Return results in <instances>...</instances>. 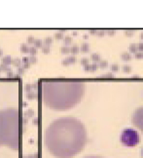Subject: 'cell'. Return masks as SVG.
<instances>
[{
  "mask_svg": "<svg viewBox=\"0 0 143 158\" xmlns=\"http://www.w3.org/2000/svg\"><path fill=\"white\" fill-rule=\"evenodd\" d=\"M123 70L125 72H129L130 70H132V68H130V66H129V65H125L124 68H123Z\"/></svg>",
  "mask_w": 143,
  "mask_h": 158,
  "instance_id": "9c48e42d",
  "label": "cell"
},
{
  "mask_svg": "<svg viewBox=\"0 0 143 158\" xmlns=\"http://www.w3.org/2000/svg\"><path fill=\"white\" fill-rule=\"evenodd\" d=\"M112 69H113V70H118V65L117 64L116 65L114 64V65L112 66Z\"/></svg>",
  "mask_w": 143,
  "mask_h": 158,
  "instance_id": "7c38bea8",
  "label": "cell"
},
{
  "mask_svg": "<svg viewBox=\"0 0 143 158\" xmlns=\"http://www.w3.org/2000/svg\"><path fill=\"white\" fill-rule=\"evenodd\" d=\"M141 38H142V39H143V32H142V33H141Z\"/></svg>",
  "mask_w": 143,
  "mask_h": 158,
  "instance_id": "5bb4252c",
  "label": "cell"
},
{
  "mask_svg": "<svg viewBox=\"0 0 143 158\" xmlns=\"http://www.w3.org/2000/svg\"><path fill=\"white\" fill-rule=\"evenodd\" d=\"M84 158H103V157H100V156H87Z\"/></svg>",
  "mask_w": 143,
  "mask_h": 158,
  "instance_id": "8fae6325",
  "label": "cell"
},
{
  "mask_svg": "<svg viewBox=\"0 0 143 158\" xmlns=\"http://www.w3.org/2000/svg\"><path fill=\"white\" fill-rule=\"evenodd\" d=\"M129 51L132 52V53H136L137 52V48H136V44H130L129 46Z\"/></svg>",
  "mask_w": 143,
  "mask_h": 158,
  "instance_id": "8992f818",
  "label": "cell"
},
{
  "mask_svg": "<svg viewBox=\"0 0 143 158\" xmlns=\"http://www.w3.org/2000/svg\"><path fill=\"white\" fill-rule=\"evenodd\" d=\"M120 139L122 143H124L125 145H127L129 148H133L140 142V136L137 131H135L134 129L127 128L123 130Z\"/></svg>",
  "mask_w": 143,
  "mask_h": 158,
  "instance_id": "277c9868",
  "label": "cell"
},
{
  "mask_svg": "<svg viewBox=\"0 0 143 158\" xmlns=\"http://www.w3.org/2000/svg\"><path fill=\"white\" fill-rule=\"evenodd\" d=\"M122 58L124 59V60H129L132 59V56H130L129 53H124L122 55Z\"/></svg>",
  "mask_w": 143,
  "mask_h": 158,
  "instance_id": "52a82bcc",
  "label": "cell"
},
{
  "mask_svg": "<svg viewBox=\"0 0 143 158\" xmlns=\"http://www.w3.org/2000/svg\"><path fill=\"white\" fill-rule=\"evenodd\" d=\"M85 83L78 80L45 81L42 84L43 102L54 110H67L80 102Z\"/></svg>",
  "mask_w": 143,
  "mask_h": 158,
  "instance_id": "7a4b0ae2",
  "label": "cell"
},
{
  "mask_svg": "<svg viewBox=\"0 0 143 158\" xmlns=\"http://www.w3.org/2000/svg\"><path fill=\"white\" fill-rule=\"evenodd\" d=\"M133 124L139 128L142 133H143V106L138 107L133 113Z\"/></svg>",
  "mask_w": 143,
  "mask_h": 158,
  "instance_id": "5b68a950",
  "label": "cell"
},
{
  "mask_svg": "<svg viewBox=\"0 0 143 158\" xmlns=\"http://www.w3.org/2000/svg\"><path fill=\"white\" fill-rule=\"evenodd\" d=\"M21 116L18 109L10 107L0 110V147L6 145L17 150L20 147Z\"/></svg>",
  "mask_w": 143,
  "mask_h": 158,
  "instance_id": "3957f363",
  "label": "cell"
},
{
  "mask_svg": "<svg viewBox=\"0 0 143 158\" xmlns=\"http://www.w3.org/2000/svg\"><path fill=\"white\" fill-rule=\"evenodd\" d=\"M142 155H143V148H142Z\"/></svg>",
  "mask_w": 143,
  "mask_h": 158,
  "instance_id": "9a60e30c",
  "label": "cell"
},
{
  "mask_svg": "<svg viewBox=\"0 0 143 158\" xmlns=\"http://www.w3.org/2000/svg\"><path fill=\"white\" fill-rule=\"evenodd\" d=\"M136 48H137V52H143V43L136 44Z\"/></svg>",
  "mask_w": 143,
  "mask_h": 158,
  "instance_id": "ba28073f",
  "label": "cell"
},
{
  "mask_svg": "<svg viewBox=\"0 0 143 158\" xmlns=\"http://www.w3.org/2000/svg\"><path fill=\"white\" fill-rule=\"evenodd\" d=\"M133 32H134V31H128V32H127V35H133Z\"/></svg>",
  "mask_w": 143,
  "mask_h": 158,
  "instance_id": "4fadbf2b",
  "label": "cell"
},
{
  "mask_svg": "<svg viewBox=\"0 0 143 158\" xmlns=\"http://www.w3.org/2000/svg\"><path fill=\"white\" fill-rule=\"evenodd\" d=\"M135 58H137V59L143 58V53H141V52H136L135 53Z\"/></svg>",
  "mask_w": 143,
  "mask_h": 158,
  "instance_id": "30bf717a",
  "label": "cell"
},
{
  "mask_svg": "<svg viewBox=\"0 0 143 158\" xmlns=\"http://www.w3.org/2000/svg\"><path fill=\"white\" fill-rule=\"evenodd\" d=\"M44 145L57 158H72L84 148L87 130L79 119L62 117L54 120L44 132Z\"/></svg>",
  "mask_w": 143,
  "mask_h": 158,
  "instance_id": "6da1fadb",
  "label": "cell"
}]
</instances>
